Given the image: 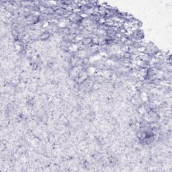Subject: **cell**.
<instances>
[{
	"instance_id": "6da1fadb",
	"label": "cell",
	"mask_w": 172,
	"mask_h": 172,
	"mask_svg": "<svg viewBox=\"0 0 172 172\" xmlns=\"http://www.w3.org/2000/svg\"><path fill=\"white\" fill-rule=\"evenodd\" d=\"M50 37V32L46 31V32H41V34L39 35V39L42 41H45L46 40L49 39Z\"/></svg>"
}]
</instances>
